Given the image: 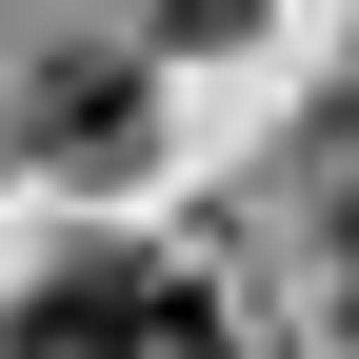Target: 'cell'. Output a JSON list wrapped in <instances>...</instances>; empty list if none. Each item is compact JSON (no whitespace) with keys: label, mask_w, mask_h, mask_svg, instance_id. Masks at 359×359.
Instances as JSON below:
<instances>
[{"label":"cell","mask_w":359,"mask_h":359,"mask_svg":"<svg viewBox=\"0 0 359 359\" xmlns=\"http://www.w3.org/2000/svg\"><path fill=\"white\" fill-rule=\"evenodd\" d=\"M20 359H200V299L140 280V259H60L20 299Z\"/></svg>","instance_id":"cell-1"},{"label":"cell","mask_w":359,"mask_h":359,"mask_svg":"<svg viewBox=\"0 0 359 359\" xmlns=\"http://www.w3.org/2000/svg\"><path fill=\"white\" fill-rule=\"evenodd\" d=\"M339 320H359V219H339Z\"/></svg>","instance_id":"cell-2"}]
</instances>
